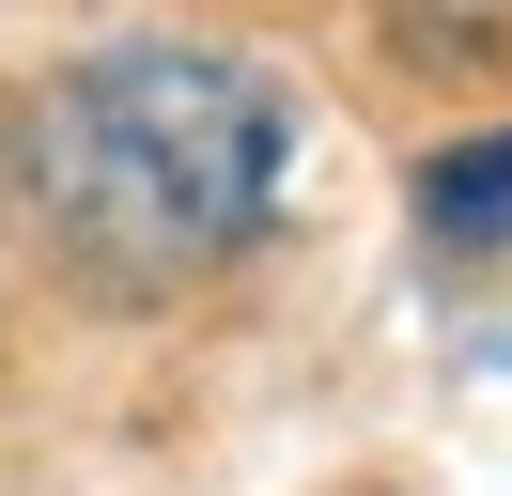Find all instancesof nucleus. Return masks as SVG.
Masks as SVG:
<instances>
[{"label": "nucleus", "mask_w": 512, "mask_h": 496, "mask_svg": "<svg viewBox=\"0 0 512 496\" xmlns=\"http://www.w3.org/2000/svg\"><path fill=\"white\" fill-rule=\"evenodd\" d=\"M16 186L109 295H171L295 202V93L140 31V47H94L47 93H16Z\"/></svg>", "instance_id": "nucleus-1"}, {"label": "nucleus", "mask_w": 512, "mask_h": 496, "mask_svg": "<svg viewBox=\"0 0 512 496\" xmlns=\"http://www.w3.org/2000/svg\"><path fill=\"white\" fill-rule=\"evenodd\" d=\"M419 233L435 248H512V124L497 140H450L435 171H419Z\"/></svg>", "instance_id": "nucleus-2"}, {"label": "nucleus", "mask_w": 512, "mask_h": 496, "mask_svg": "<svg viewBox=\"0 0 512 496\" xmlns=\"http://www.w3.org/2000/svg\"><path fill=\"white\" fill-rule=\"evenodd\" d=\"M419 31V62H512V0H388Z\"/></svg>", "instance_id": "nucleus-3"}]
</instances>
